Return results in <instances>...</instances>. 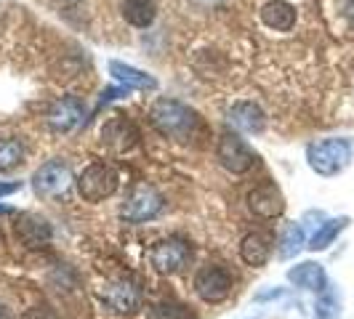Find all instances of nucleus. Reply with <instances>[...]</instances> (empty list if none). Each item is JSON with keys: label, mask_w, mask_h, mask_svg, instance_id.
<instances>
[{"label": "nucleus", "mask_w": 354, "mask_h": 319, "mask_svg": "<svg viewBox=\"0 0 354 319\" xmlns=\"http://www.w3.org/2000/svg\"><path fill=\"white\" fill-rule=\"evenodd\" d=\"M149 120L168 139H187L197 125V115L176 99H160L149 109Z\"/></svg>", "instance_id": "obj_1"}, {"label": "nucleus", "mask_w": 354, "mask_h": 319, "mask_svg": "<svg viewBox=\"0 0 354 319\" xmlns=\"http://www.w3.org/2000/svg\"><path fill=\"white\" fill-rule=\"evenodd\" d=\"M306 160H309L312 171L319 173V176H336L352 160V142H346V139H325V142L309 144Z\"/></svg>", "instance_id": "obj_2"}, {"label": "nucleus", "mask_w": 354, "mask_h": 319, "mask_svg": "<svg viewBox=\"0 0 354 319\" xmlns=\"http://www.w3.org/2000/svg\"><path fill=\"white\" fill-rule=\"evenodd\" d=\"M165 208V200L160 195L152 184H136L128 197H125L123 208H120V215L131 224H142V221H152L158 218Z\"/></svg>", "instance_id": "obj_3"}, {"label": "nucleus", "mask_w": 354, "mask_h": 319, "mask_svg": "<svg viewBox=\"0 0 354 319\" xmlns=\"http://www.w3.org/2000/svg\"><path fill=\"white\" fill-rule=\"evenodd\" d=\"M118 184L120 178L115 173V168H109L106 162H91L77 178V192L86 202H102L118 192Z\"/></svg>", "instance_id": "obj_4"}, {"label": "nucleus", "mask_w": 354, "mask_h": 319, "mask_svg": "<svg viewBox=\"0 0 354 319\" xmlns=\"http://www.w3.org/2000/svg\"><path fill=\"white\" fill-rule=\"evenodd\" d=\"M192 284H195V293L200 296V301L205 303H221L232 296V274L224 266L208 264L197 269Z\"/></svg>", "instance_id": "obj_5"}, {"label": "nucleus", "mask_w": 354, "mask_h": 319, "mask_svg": "<svg viewBox=\"0 0 354 319\" xmlns=\"http://www.w3.org/2000/svg\"><path fill=\"white\" fill-rule=\"evenodd\" d=\"M72 184V171L64 160H51L46 165H40L32 176V186L40 197H62L67 195Z\"/></svg>", "instance_id": "obj_6"}, {"label": "nucleus", "mask_w": 354, "mask_h": 319, "mask_svg": "<svg viewBox=\"0 0 354 319\" xmlns=\"http://www.w3.org/2000/svg\"><path fill=\"white\" fill-rule=\"evenodd\" d=\"M192 250L181 240H160L155 248L149 250V264L158 274H176L189 264Z\"/></svg>", "instance_id": "obj_7"}, {"label": "nucleus", "mask_w": 354, "mask_h": 319, "mask_svg": "<svg viewBox=\"0 0 354 319\" xmlns=\"http://www.w3.org/2000/svg\"><path fill=\"white\" fill-rule=\"evenodd\" d=\"M216 155L221 160V165L227 171H232V173H248L250 168H253V152L248 149V144L243 142L237 133H232V130L221 133Z\"/></svg>", "instance_id": "obj_8"}, {"label": "nucleus", "mask_w": 354, "mask_h": 319, "mask_svg": "<svg viewBox=\"0 0 354 319\" xmlns=\"http://www.w3.org/2000/svg\"><path fill=\"white\" fill-rule=\"evenodd\" d=\"M83 117H86V104L77 96H64V99L53 102V106L46 115L53 133H70L83 123Z\"/></svg>", "instance_id": "obj_9"}, {"label": "nucleus", "mask_w": 354, "mask_h": 319, "mask_svg": "<svg viewBox=\"0 0 354 319\" xmlns=\"http://www.w3.org/2000/svg\"><path fill=\"white\" fill-rule=\"evenodd\" d=\"M99 136H102V144L109 146L112 152H118V155L131 152V149L139 144V130H136V125L131 123V120H125V117H109V120L102 125Z\"/></svg>", "instance_id": "obj_10"}, {"label": "nucleus", "mask_w": 354, "mask_h": 319, "mask_svg": "<svg viewBox=\"0 0 354 319\" xmlns=\"http://www.w3.org/2000/svg\"><path fill=\"white\" fill-rule=\"evenodd\" d=\"M248 211L253 213V215H259V218H264V221L277 218V215L285 211L283 192H280L274 184H261V186L250 189L248 192Z\"/></svg>", "instance_id": "obj_11"}, {"label": "nucleus", "mask_w": 354, "mask_h": 319, "mask_svg": "<svg viewBox=\"0 0 354 319\" xmlns=\"http://www.w3.org/2000/svg\"><path fill=\"white\" fill-rule=\"evenodd\" d=\"M51 226L46 218H40L35 213H21L17 218V237L27 248H40L51 242Z\"/></svg>", "instance_id": "obj_12"}, {"label": "nucleus", "mask_w": 354, "mask_h": 319, "mask_svg": "<svg viewBox=\"0 0 354 319\" xmlns=\"http://www.w3.org/2000/svg\"><path fill=\"white\" fill-rule=\"evenodd\" d=\"M296 6L288 0H269L261 6V21L274 32H290L296 27Z\"/></svg>", "instance_id": "obj_13"}, {"label": "nucleus", "mask_w": 354, "mask_h": 319, "mask_svg": "<svg viewBox=\"0 0 354 319\" xmlns=\"http://www.w3.org/2000/svg\"><path fill=\"white\" fill-rule=\"evenodd\" d=\"M106 303H109L115 311H120V314H131V311H136V309L142 306V293H139V287L133 282L118 280V282L109 284Z\"/></svg>", "instance_id": "obj_14"}, {"label": "nucleus", "mask_w": 354, "mask_h": 319, "mask_svg": "<svg viewBox=\"0 0 354 319\" xmlns=\"http://www.w3.org/2000/svg\"><path fill=\"white\" fill-rule=\"evenodd\" d=\"M269 253H272V245H269L266 234H261V231H250L240 242V258H243V264L253 266V269L264 266L269 261Z\"/></svg>", "instance_id": "obj_15"}, {"label": "nucleus", "mask_w": 354, "mask_h": 319, "mask_svg": "<svg viewBox=\"0 0 354 319\" xmlns=\"http://www.w3.org/2000/svg\"><path fill=\"white\" fill-rule=\"evenodd\" d=\"M230 123L245 133H261L264 130V112L253 102H240L230 109Z\"/></svg>", "instance_id": "obj_16"}, {"label": "nucleus", "mask_w": 354, "mask_h": 319, "mask_svg": "<svg viewBox=\"0 0 354 319\" xmlns=\"http://www.w3.org/2000/svg\"><path fill=\"white\" fill-rule=\"evenodd\" d=\"M288 280L296 284V287H304V290H325V284H328V277H325V271H322V266L315 264V261H304V264L293 266L290 271H288Z\"/></svg>", "instance_id": "obj_17"}, {"label": "nucleus", "mask_w": 354, "mask_h": 319, "mask_svg": "<svg viewBox=\"0 0 354 319\" xmlns=\"http://www.w3.org/2000/svg\"><path fill=\"white\" fill-rule=\"evenodd\" d=\"M123 17L128 24L144 30V27H149L155 21L158 8H155L152 0H123Z\"/></svg>", "instance_id": "obj_18"}, {"label": "nucleus", "mask_w": 354, "mask_h": 319, "mask_svg": "<svg viewBox=\"0 0 354 319\" xmlns=\"http://www.w3.org/2000/svg\"><path fill=\"white\" fill-rule=\"evenodd\" d=\"M109 75H112L115 80H120L125 88H128V86H131V88H142V90L158 88V83H155L149 75L133 70V67H128V64H120V61H109Z\"/></svg>", "instance_id": "obj_19"}, {"label": "nucleus", "mask_w": 354, "mask_h": 319, "mask_svg": "<svg viewBox=\"0 0 354 319\" xmlns=\"http://www.w3.org/2000/svg\"><path fill=\"white\" fill-rule=\"evenodd\" d=\"M149 319H197V314L176 301H160L149 306Z\"/></svg>", "instance_id": "obj_20"}, {"label": "nucleus", "mask_w": 354, "mask_h": 319, "mask_svg": "<svg viewBox=\"0 0 354 319\" xmlns=\"http://www.w3.org/2000/svg\"><path fill=\"white\" fill-rule=\"evenodd\" d=\"M304 248V229L299 224H288L280 234V255L283 258H293L299 250Z\"/></svg>", "instance_id": "obj_21"}, {"label": "nucleus", "mask_w": 354, "mask_h": 319, "mask_svg": "<svg viewBox=\"0 0 354 319\" xmlns=\"http://www.w3.org/2000/svg\"><path fill=\"white\" fill-rule=\"evenodd\" d=\"M349 224V218H333V221H328L322 229L312 237V242H309V250H325L333 240H336L338 234H341V229Z\"/></svg>", "instance_id": "obj_22"}, {"label": "nucleus", "mask_w": 354, "mask_h": 319, "mask_svg": "<svg viewBox=\"0 0 354 319\" xmlns=\"http://www.w3.org/2000/svg\"><path fill=\"white\" fill-rule=\"evenodd\" d=\"M24 160V146L17 139H3L0 142V171H14Z\"/></svg>", "instance_id": "obj_23"}, {"label": "nucleus", "mask_w": 354, "mask_h": 319, "mask_svg": "<svg viewBox=\"0 0 354 319\" xmlns=\"http://www.w3.org/2000/svg\"><path fill=\"white\" fill-rule=\"evenodd\" d=\"M317 319H338V303L330 293H325L317 301Z\"/></svg>", "instance_id": "obj_24"}, {"label": "nucleus", "mask_w": 354, "mask_h": 319, "mask_svg": "<svg viewBox=\"0 0 354 319\" xmlns=\"http://www.w3.org/2000/svg\"><path fill=\"white\" fill-rule=\"evenodd\" d=\"M19 184H0V195H11V192H17Z\"/></svg>", "instance_id": "obj_25"}, {"label": "nucleus", "mask_w": 354, "mask_h": 319, "mask_svg": "<svg viewBox=\"0 0 354 319\" xmlns=\"http://www.w3.org/2000/svg\"><path fill=\"white\" fill-rule=\"evenodd\" d=\"M0 319H8V309L3 303H0Z\"/></svg>", "instance_id": "obj_26"}, {"label": "nucleus", "mask_w": 354, "mask_h": 319, "mask_svg": "<svg viewBox=\"0 0 354 319\" xmlns=\"http://www.w3.org/2000/svg\"><path fill=\"white\" fill-rule=\"evenodd\" d=\"M346 11H349V19L354 21V0H349V8H346Z\"/></svg>", "instance_id": "obj_27"}]
</instances>
